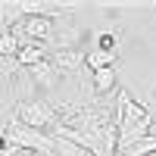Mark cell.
I'll list each match as a JSON object with an SVG mask.
<instances>
[{
	"label": "cell",
	"mask_w": 156,
	"mask_h": 156,
	"mask_svg": "<svg viewBox=\"0 0 156 156\" xmlns=\"http://www.w3.org/2000/svg\"><path fill=\"white\" fill-rule=\"evenodd\" d=\"M50 153H53V156H90L87 150H81L78 144H69V140H59V137H53Z\"/></svg>",
	"instance_id": "cell-10"
},
{
	"label": "cell",
	"mask_w": 156,
	"mask_h": 156,
	"mask_svg": "<svg viewBox=\"0 0 156 156\" xmlns=\"http://www.w3.org/2000/svg\"><path fill=\"white\" fill-rule=\"evenodd\" d=\"M50 62H53V69L59 75H75V72H84V53L81 50H53V56H50Z\"/></svg>",
	"instance_id": "cell-6"
},
{
	"label": "cell",
	"mask_w": 156,
	"mask_h": 156,
	"mask_svg": "<svg viewBox=\"0 0 156 156\" xmlns=\"http://www.w3.org/2000/svg\"><path fill=\"white\" fill-rule=\"evenodd\" d=\"M19 53V41L12 37V31L0 34V56H16Z\"/></svg>",
	"instance_id": "cell-11"
},
{
	"label": "cell",
	"mask_w": 156,
	"mask_h": 156,
	"mask_svg": "<svg viewBox=\"0 0 156 156\" xmlns=\"http://www.w3.org/2000/svg\"><path fill=\"white\" fill-rule=\"evenodd\" d=\"M25 75H28V81H31L34 90H53L56 81H59V72L53 69V62H50V59H41L37 66L25 69Z\"/></svg>",
	"instance_id": "cell-4"
},
{
	"label": "cell",
	"mask_w": 156,
	"mask_h": 156,
	"mask_svg": "<svg viewBox=\"0 0 156 156\" xmlns=\"http://www.w3.org/2000/svg\"><path fill=\"white\" fill-rule=\"evenodd\" d=\"M6 144L12 150H22V153H50L53 147V137L44 134V131H34V128L22 125L16 119H6Z\"/></svg>",
	"instance_id": "cell-3"
},
{
	"label": "cell",
	"mask_w": 156,
	"mask_h": 156,
	"mask_svg": "<svg viewBox=\"0 0 156 156\" xmlns=\"http://www.w3.org/2000/svg\"><path fill=\"white\" fill-rule=\"evenodd\" d=\"M12 119L34 128V131H44L50 134L53 128L59 125V115H56V106L53 103H47L44 97H22L16 103V112H12Z\"/></svg>",
	"instance_id": "cell-2"
},
{
	"label": "cell",
	"mask_w": 156,
	"mask_h": 156,
	"mask_svg": "<svg viewBox=\"0 0 156 156\" xmlns=\"http://www.w3.org/2000/svg\"><path fill=\"white\" fill-rule=\"evenodd\" d=\"M115 106H119V137H115V153L128 150L131 144H137L140 137L150 134V112L147 106H140L128 97V90H119V97H115Z\"/></svg>",
	"instance_id": "cell-1"
},
{
	"label": "cell",
	"mask_w": 156,
	"mask_h": 156,
	"mask_svg": "<svg viewBox=\"0 0 156 156\" xmlns=\"http://www.w3.org/2000/svg\"><path fill=\"white\" fill-rule=\"evenodd\" d=\"M16 59H19V69H31V66H37L41 59H47V47L28 44V47H22L19 53H16Z\"/></svg>",
	"instance_id": "cell-9"
},
{
	"label": "cell",
	"mask_w": 156,
	"mask_h": 156,
	"mask_svg": "<svg viewBox=\"0 0 156 156\" xmlns=\"http://www.w3.org/2000/svg\"><path fill=\"white\" fill-rule=\"evenodd\" d=\"M22 16H44V19H56L62 12H72L75 3H44V0H19Z\"/></svg>",
	"instance_id": "cell-5"
},
{
	"label": "cell",
	"mask_w": 156,
	"mask_h": 156,
	"mask_svg": "<svg viewBox=\"0 0 156 156\" xmlns=\"http://www.w3.org/2000/svg\"><path fill=\"white\" fill-rule=\"evenodd\" d=\"M19 19H22L19 0H0V34H6L12 25H19Z\"/></svg>",
	"instance_id": "cell-8"
},
{
	"label": "cell",
	"mask_w": 156,
	"mask_h": 156,
	"mask_svg": "<svg viewBox=\"0 0 156 156\" xmlns=\"http://www.w3.org/2000/svg\"><path fill=\"white\" fill-rule=\"evenodd\" d=\"M115 44H119V34H112V31L100 34V53H115Z\"/></svg>",
	"instance_id": "cell-12"
},
{
	"label": "cell",
	"mask_w": 156,
	"mask_h": 156,
	"mask_svg": "<svg viewBox=\"0 0 156 156\" xmlns=\"http://www.w3.org/2000/svg\"><path fill=\"white\" fill-rule=\"evenodd\" d=\"M6 131V119H0V134H3Z\"/></svg>",
	"instance_id": "cell-13"
},
{
	"label": "cell",
	"mask_w": 156,
	"mask_h": 156,
	"mask_svg": "<svg viewBox=\"0 0 156 156\" xmlns=\"http://www.w3.org/2000/svg\"><path fill=\"white\" fill-rule=\"evenodd\" d=\"M115 78H119V66H103L90 72V87H94V97H109L115 94Z\"/></svg>",
	"instance_id": "cell-7"
}]
</instances>
